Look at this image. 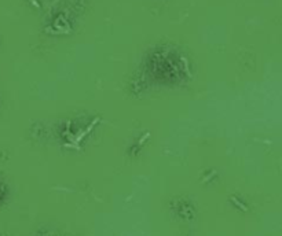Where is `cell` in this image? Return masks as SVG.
I'll use <instances>...</instances> for the list:
<instances>
[{"instance_id":"cell-1","label":"cell","mask_w":282,"mask_h":236,"mask_svg":"<svg viewBox=\"0 0 282 236\" xmlns=\"http://www.w3.org/2000/svg\"><path fill=\"white\" fill-rule=\"evenodd\" d=\"M98 121H99V118H97V119H94V121H92V122H91V125H89V126H88V128H87V129H85V131H84V132H83V133H80V135H79V136H77V139H76V140H74V144H72V146H70V144H68V146H69V147H76V150H80V147H79V146H77V143H80V141H81V139H83V137H84V136H85V135H87V133H88V132H91V131H92V128H94V125H95V124H97V122H98Z\"/></svg>"},{"instance_id":"cell-2","label":"cell","mask_w":282,"mask_h":236,"mask_svg":"<svg viewBox=\"0 0 282 236\" xmlns=\"http://www.w3.org/2000/svg\"><path fill=\"white\" fill-rule=\"evenodd\" d=\"M29 2H31L32 4H33V6H35V7H36V8H40V4H39V3L36 2V0H29Z\"/></svg>"}]
</instances>
